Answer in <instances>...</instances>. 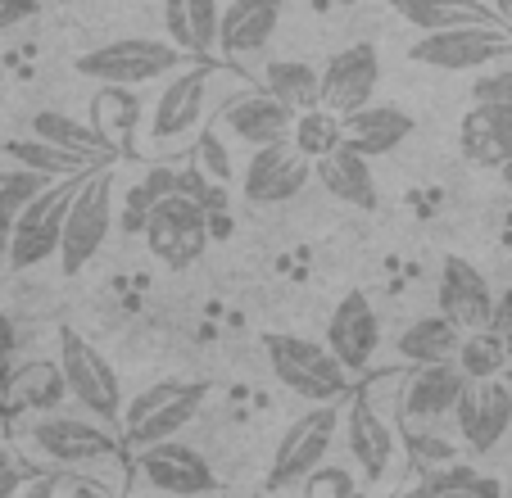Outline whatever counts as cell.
<instances>
[{
  "label": "cell",
  "mask_w": 512,
  "mask_h": 498,
  "mask_svg": "<svg viewBox=\"0 0 512 498\" xmlns=\"http://www.w3.org/2000/svg\"><path fill=\"white\" fill-rule=\"evenodd\" d=\"M327 349L340 358V367H345L349 376L372 367V358H377V349H381V317H377V308H372L368 295L354 290V295H345L336 308H331Z\"/></svg>",
  "instance_id": "5bb4252c"
},
{
  "label": "cell",
  "mask_w": 512,
  "mask_h": 498,
  "mask_svg": "<svg viewBox=\"0 0 512 498\" xmlns=\"http://www.w3.org/2000/svg\"><path fill=\"white\" fill-rule=\"evenodd\" d=\"M458 367L467 372V381H494L503 376V363H508V345H503L494 331H467L463 345H458Z\"/></svg>",
  "instance_id": "d590c367"
},
{
  "label": "cell",
  "mask_w": 512,
  "mask_h": 498,
  "mask_svg": "<svg viewBox=\"0 0 512 498\" xmlns=\"http://www.w3.org/2000/svg\"><path fill=\"white\" fill-rule=\"evenodd\" d=\"M14 458H10V449H5V444H0V485H14Z\"/></svg>",
  "instance_id": "bcb514c9"
},
{
  "label": "cell",
  "mask_w": 512,
  "mask_h": 498,
  "mask_svg": "<svg viewBox=\"0 0 512 498\" xmlns=\"http://www.w3.org/2000/svg\"><path fill=\"white\" fill-rule=\"evenodd\" d=\"M345 444H349V458L363 471V480L390 476V467H395V431H390V422L377 412V403L368 394H354V403H349Z\"/></svg>",
  "instance_id": "ac0fdd59"
},
{
  "label": "cell",
  "mask_w": 512,
  "mask_h": 498,
  "mask_svg": "<svg viewBox=\"0 0 512 498\" xmlns=\"http://www.w3.org/2000/svg\"><path fill=\"white\" fill-rule=\"evenodd\" d=\"M458 145H463L467 163L499 173L503 163L512 159V105L472 100V109H467L463 123H458Z\"/></svg>",
  "instance_id": "d6986e66"
},
{
  "label": "cell",
  "mask_w": 512,
  "mask_h": 498,
  "mask_svg": "<svg viewBox=\"0 0 512 498\" xmlns=\"http://www.w3.org/2000/svg\"><path fill=\"white\" fill-rule=\"evenodd\" d=\"M290 141H295V150H300L304 159L318 163V159H327L331 150H340V145H345V118L331 114L327 105L304 109V114H295Z\"/></svg>",
  "instance_id": "d6a6232c"
},
{
  "label": "cell",
  "mask_w": 512,
  "mask_h": 498,
  "mask_svg": "<svg viewBox=\"0 0 512 498\" xmlns=\"http://www.w3.org/2000/svg\"><path fill=\"white\" fill-rule=\"evenodd\" d=\"M209 222H213V213H204L191 195L177 191V195H168L150 218H145L141 236H145L150 254H155L164 268L182 272V268H191V263L200 259L204 249H209Z\"/></svg>",
  "instance_id": "ba28073f"
},
{
  "label": "cell",
  "mask_w": 512,
  "mask_h": 498,
  "mask_svg": "<svg viewBox=\"0 0 512 498\" xmlns=\"http://www.w3.org/2000/svg\"><path fill=\"white\" fill-rule=\"evenodd\" d=\"M404 23L417 32H449V28H472V23H503L485 0H390Z\"/></svg>",
  "instance_id": "484cf974"
},
{
  "label": "cell",
  "mask_w": 512,
  "mask_h": 498,
  "mask_svg": "<svg viewBox=\"0 0 512 498\" xmlns=\"http://www.w3.org/2000/svg\"><path fill=\"white\" fill-rule=\"evenodd\" d=\"M499 489L485 485V489H431L426 485V498H494Z\"/></svg>",
  "instance_id": "ee69618b"
},
{
  "label": "cell",
  "mask_w": 512,
  "mask_h": 498,
  "mask_svg": "<svg viewBox=\"0 0 512 498\" xmlns=\"http://www.w3.org/2000/svg\"><path fill=\"white\" fill-rule=\"evenodd\" d=\"M32 136L59 145V150L82 154V159H91V163H105L109 154H114V141H109L96 123H78L73 114H55V109L32 114Z\"/></svg>",
  "instance_id": "83f0119b"
},
{
  "label": "cell",
  "mask_w": 512,
  "mask_h": 498,
  "mask_svg": "<svg viewBox=\"0 0 512 498\" xmlns=\"http://www.w3.org/2000/svg\"><path fill=\"white\" fill-rule=\"evenodd\" d=\"M68 498H114L109 489H100L96 480H73V489H68Z\"/></svg>",
  "instance_id": "f6af8a7d"
},
{
  "label": "cell",
  "mask_w": 512,
  "mask_h": 498,
  "mask_svg": "<svg viewBox=\"0 0 512 498\" xmlns=\"http://www.w3.org/2000/svg\"><path fill=\"white\" fill-rule=\"evenodd\" d=\"M109 227H114V168H91L87 182L78 186L73 204H68L64 218V240H59V268L64 277L82 272L109 240Z\"/></svg>",
  "instance_id": "277c9868"
},
{
  "label": "cell",
  "mask_w": 512,
  "mask_h": 498,
  "mask_svg": "<svg viewBox=\"0 0 512 498\" xmlns=\"http://www.w3.org/2000/svg\"><path fill=\"white\" fill-rule=\"evenodd\" d=\"M177 182H182V173L177 168H168V163H159V168H150V173H141L132 182V191H127L123 200V213H118V227L132 231V236H141L145 231V218L159 209V204L168 200V195H177Z\"/></svg>",
  "instance_id": "4dcf8cb0"
},
{
  "label": "cell",
  "mask_w": 512,
  "mask_h": 498,
  "mask_svg": "<svg viewBox=\"0 0 512 498\" xmlns=\"http://www.w3.org/2000/svg\"><path fill=\"white\" fill-rule=\"evenodd\" d=\"M413 64L440 68V73H481L490 64L512 59V32L503 23H472V28H449V32H422L413 41Z\"/></svg>",
  "instance_id": "8992f818"
},
{
  "label": "cell",
  "mask_w": 512,
  "mask_h": 498,
  "mask_svg": "<svg viewBox=\"0 0 512 498\" xmlns=\"http://www.w3.org/2000/svg\"><path fill=\"white\" fill-rule=\"evenodd\" d=\"M435 304L458 331H490V317H494V290L485 281L481 268H472L467 259L449 254L440 263V281H435Z\"/></svg>",
  "instance_id": "4fadbf2b"
},
{
  "label": "cell",
  "mask_w": 512,
  "mask_h": 498,
  "mask_svg": "<svg viewBox=\"0 0 512 498\" xmlns=\"http://www.w3.org/2000/svg\"><path fill=\"white\" fill-rule=\"evenodd\" d=\"M313 173H318V182L327 186V195H336L340 204H354V209H363V213L377 209V182H372V168L358 150L340 145V150H331L327 159L313 163Z\"/></svg>",
  "instance_id": "cb8c5ba5"
},
{
  "label": "cell",
  "mask_w": 512,
  "mask_h": 498,
  "mask_svg": "<svg viewBox=\"0 0 512 498\" xmlns=\"http://www.w3.org/2000/svg\"><path fill=\"white\" fill-rule=\"evenodd\" d=\"M458 435L467 440V449L481 458V453H490L494 444L508 435L512 426V390L494 376V381H472V390L463 394V403H458Z\"/></svg>",
  "instance_id": "e0dca14e"
},
{
  "label": "cell",
  "mask_w": 512,
  "mask_h": 498,
  "mask_svg": "<svg viewBox=\"0 0 512 498\" xmlns=\"http://www.w3.org/2000/svg\"><path fill=\"white\" fill-rule=\"evenodd\" d=\"M313 159H304L295 150V141H272V145H259L250 150V163H245V200L250 204H286L313 182Z\"/></svg>",
  "instance_id": "8fae6325"
},
{
  "label": "cell",
  "mask_w": 512,
  "mask_h": 498,
  "mask_svg": "<svg viewBox=\"0 0 512 498\" xmlns=\"http://www.w3.org/2000/svg\"><path fill=\"white\" fill-rule=\"evenodd\" d=\"M490 10L499 14L503 23H512V0H490Z\"/></svg>",
  "instance_id": "7dc6e473"
},
{
  "label": "cell",
  "mask_w": 512,
  "mask_h": 498,
  "mask_svg": "<svg viewBox=\"0 0 512 498\" xmlns=\"http://www.w3.org/2000/svg\"><path fill=\"white\" fill-rule=\"evenodd\" d=\"M28 19H37V0H0V32L19 28Z\"/></svg>",
  "instance_id": "b9f144b4"
},
{
  "label": "cell",
  "mask_w": 512,
  "mask_h": 498,
  "mask_svg": "<svg viewBox=\"0 0 512 498\" xmlns=\"http://www.w3.org/2000/svg\"><path fill=\"white\" fill-rule=\"evenodd\" d=\"M5 154H10L19 168H32V173L50 177V182H59V177H78V173H91V168H96L91 159H82V154H73V150H59V145L41 141V136L5 141Z\"/></svg>",
  "instance_id": "1f68e13d"
},
{
  "label": "cell",
  "mask_w": 512,
  "mask_h": 498,
  "mask_svg": "<svg viewBox=\"0 0 512 498\" xmlns=\"http://www.w3.org/2000/svg\"><path fill=\"white\" fill-rule=\"evenodd\" d=\"M186 50L173 41L155 37H118L105 46H91L87 55H78V73L96 77L105 87H141V82H159V77L182 73Z\"/></svg>",
  "instance_id": "3957f363"
},
{
  "label": "cell",
  "mask_w": 512,
  "mask_h": 498,
  "mask_svg": "<svg viewBox=\"0 0 512 498\" xmlns=\"http://www.w3.org/2000/svg\"><path fill=\"white\" fill-rule=\"evenodd\" d=\"M381 82V55L372 41H358V46H345L327 59L322 68V105L331 114H358L363 105H372V91Z\"/></svg>",
  "instance_id": "7c38bea8"
},
{
  "label": "cell",
  "mask_w": 512,
  "mask_h": 498,
  "mask_svg": "<svg viewBox=\"0 0 512 498\" xmlns=\"http://www.w3.org/2000/svg\"><path fill=\"white\" fill-rule=\"evenodd\" d=\"M263 354H268L272 376H277L290 394H300V399H309V403H336L340 394L349 390V372L318 340L272 331V336H263Z\"/></svg>",
  "instance_id": "7a4b0ae2"
},
{
  "label": "cell",
  "mask_w": 512,
  "mask_h": 498,
  "mask_svg": "<svg viewBox=\"0 0 512 498\" xmlns=\"http://www.w3.org/2000/svg\"><path fill=\"white\" fill-rule=\"evenodd\" d=\"M46 186H50V177L32 173V168H19V163L0 173V249L10 245L14 222L23 218V209H28V204L37 200Z\"/></svg>",
  "instance_id": "836d02e7"
},
{
  "label": "cell",
  "mask_w": 512,
  "mask_h": 498,
  "mask_svg": "<svg viewBox=\"0 0 512 498\" xmlns=\"http://www.w3.org/2000/svg\"><path fill=\"white\" fill-rule=\"evenodd\" d=\"M408 136H413V118L399 105H363L358 114H345V145L363 159H381V154L399 150Z\"/></svg>",
  "instance_id": "603a6c76"
},
{
  "label": "cell",
  "mask_w": 512,
  "mask_h": 498,
  "mask_svg": "<svg viewBox=\"0 0 512 498\" xmlns=\"http://www.w3.org/2000/svg\"><path fill=\"white\" fill-rule=\"evenodd\" d=\"M499 177H503V182L512 186V159H508V163H503V168H499Z\"/></svg>",
  "instance_id": "c3c4849f"
},
{
  "label": "cell",
  "mask_w": 512,
  "mask_h": 498,
  "mask_svg": "<svg viewBox=\"0 0 512 498\" xmlns=\"http://www.w3.org/2000/svg\"><path fill=\"white\" fill-rule=\"evenodd\" d=\"M218 123L236 136L241 145L259 150V145H272V141H286L290 127H295V109H286L268 87L263 91H236V96L223 100L218 109Z\"/></svg>",
  "instance_id": "9a60e30c"
},
{
  "label": "cell",
  "mask_w": 512,
  "mask_h": 498,
  "mask_svg": "<svg viewBox=\"0 0 512 498\" xmlns=\"http://www.w3.org/2000/svg\"><path fill=\"white\" fill-rule=\"evenodd\" d=\"M200 168L213 177V182H223V186L232 182V163H227V145H223V136H218V132H209V136L200 141Z\"/></svg>",
  "instance_id": "74e56055"
},
{
  "label": "cell",
  "mask_w": 512,
  "mask_h": 498,
  "mask_svg": "<svg viewBox=\"0 0 512 498\" xmlns=\"http://www.w3.org/2000/svg\"><path fill=\"white\" fill-rule=\"evenodd\" d=\"M141 476H145V485H155L159 494H173V498H200L218 485L209 462L191 444H177V440L141 449Z\"/></svg>",
  "instance_id": "2e32d148"
},
{
  "label": "cell",
  "mask_w": 512,
  "mask_h": 498,
  "mask_svg": "<svg viewBox=\"0 0 512 498\" xmlns=\"http://www.w3.org/2000/svg\"><path fill=\"white\" fill-rule=\"evenodd\" d=\"M472 100H499V105H512V68H499V73L476 77Z\"/></svg>",
  "instance_id": "f35d334b"
},
{
  "label": "cell",
  "mask_w": 512,
  "mask_h": 498,
  "mask_svg": "<svg viewBox=\"0 0 512 498\" xmlns=\"http://www.w3.org/2000/svg\"><path fill=\"white\" fill-rule=\"evenodd\" d=\"M349 476L345 471H336V467H327V471H313L309 476V498H349Z\"/></svg>",
  "instance_id": "ab89813d"
},
{
  "label": "cell",
  "mask_w": 512,
  "mask_h": 498,
  "mask_svg": "<svg viewBox=\"0 0 512 498\" xmlns=\"http://www.w3.org/2000/svg\"><path fill=\"white\" fill-rule=\"evenodd\" d=\"M404 498H426V485H417V489H408Z\"/></svg>",
  "instance_id": "681fc988"
},
{
  "label": "cell",
  "mask_w": 512,
  "mask_h": 498,
  "mask_svg": "<svg viewBox=\"0 0 512 498\" xmlns=\"http://www.w3.org/2000/svg\"><path fill=\"white\" fill-rule=\"evenodd\" d=\"M340 431V412L336 403H318V408L300 412L295 422L286 426V435L277 440V453H272V485L286 489V485H304L313 471L327 462L331 440Z\"/></svg>",
  "instance_id": "9c48e42d"
},
{
  "label": "cell",
  "mask_w": 512,
  "mask_h": 498,
  "mask_svg": "<svg viewBox=\"0 0 512 498\" xmlns=\"http://www.w3.org/2000/svg\"><path fill=\"white\" fill-rule=\"evenodd\" d=\"M263 87L286 109L304 114V109L322 105V68L304 64V59H272V64L263 68Z\"/></svg>",
  "instance_id": "f546056e"
},
{
  "label": "cell",
  "mask_w": 512,
  "mask_h": 498,
  "mask_svg": "<svg viewBox=\"0 0 512 498\" xmlns=\"http://www.w3.org/2000/svg\"><path fill=\"white\" fill-rule=\"evenodd\" d=\"M96 168H100V163H96ZM82 182H87V173L59 177V182H50L46 191H41L37 200L23 209V218L14 222L10 245H5L10 268L28 272V268H37V263H46V259H59V240H64L68 204H73V195H78Z\"/></svg>",
  "instance_id": "5b68a950"
},
{
  "label": "cell",
  "mask_w": 512,
  "mask_h": 498,
  "mask_svg": "<svg viewBox=\"0 0 512 498\" xmlns=\"http://www.w3.org/2000/svg\"><path fill=\"white\" fill-rule=\"evenodd\" d=\"M458 345H463V331H458L445 313H426V317H417L413 326L399 331L395 354L404 358V363L422 367V363H449V358H458Z\"/></svg>",
  "instance_id": "4316f807"
},
{
  "label": "cell",
  "mask_w": 512,
  "mask_h": 498,
  "mask_svg": "<svg viewBox=\"0 0 512 498\" xmlns=\"http://www.w3.org/2000/svg\"><path fill=\"white\" fill-rule=\"evenodd\" d=\"M209 399V381H155L145 385L136 399H127L123 408V440L136 453L150 444L177 440L186 426L195 422L200 403Z\"/></svg>",
  "instance_id": "6da1fadb"
},
{
  "label": "cell",
  "mask_w": 512,
  "mask_h": 498,
  "mask_svg": "<svg viewBox=\"0 0 512 498\" xmlns=\"http://www.w3.org/2000/svg\"><path fill=\"white\" fill-rule=\"evenodd\" d=\"M10 489H14V485H5V489H0V498H10Z\"/></svg>",
  "instance_id": "816d5d0a"
},
{
  "label": "cell",
  "mask_w": 512,
  "mask_h": 498,
  "mask_svg": "<svg viewBox=\"0 0 512 498\" xmlns=\"http://www.w3.org/2000/svg\"><path fill=\"white\" fill-rule=\"evenodd\" d=\"M0 489H5V485H0Z\"/></svg>",
  "instance_id": "f5cc1de1"
},
{
  "label": "cell",
  "mask_w": 512,
  "mask_h": 498,
  "mask_svg": "<svg viewBox=\"0 0 512 498\" xmlns=\"http://www.w3.org/2000/svg\"><path fill=\"white\" fill-rule=\"evenodd\" d=\"M281 5L286 0H232V5H223L218 50L223 55H254V50H263L281 28Z\"/></svg>",
  "instance_id": "7402d4cb"
},
{
  "label": "cell",
  "mask_w": 512,
  "mask_h": 498,
  "mask_svg": "<svg viewBox=\"0 0 512 498\" xmlns=\"http://www.w3.org/2000/svg\"><path fill=\"white\" fill-rule=\"evenodd\" d=\"M14 345H19V331H14L10 317L0 313V385H5V376L14 372Z\"/></svg>",
  "instance_id": "7bdbcfd3"
},
{
  "label": "cell",
  "mask_w": 512,
  "mask_h": 498,
  "mask_svg": "<svg viewBox=\"0 0 512 498\" xmlns=\"http://www.w3.org/2000/svg\"><path fill=\"white\" fill-rule=\"evenodd\" d=\"M91 114H96V127L109 136V141H132V132L141 127V96L132 87H105L96 100H91Z\"/></svg>",
  "instance_id": "e575fe53"
},
{
  "label": "cell",
  "mask_w": 512,
  "mask_h": 498,
  "mask_svg": "<svg viewBox=\"0 0 512 498\" xmlns=\"http://www.w3.org/2000/svg\"><path fill=\"white\" fill-rule=\"evenodd\" d=\"M490 331L503 340V345H512V286L503 290V295H494V317H490Z\"/></svg>",
  "instance_id": "60d3db41"
},
{
  "label": "cell",
  "mask_w": 512,
  "mask_h": 498,
  "mask_svg": "<svg viewBox=\"0 0 512 498\" xmlns=\"http://www.w3.org/2000/svg\"><path fill=\"white\" fill-rule=\"evenodd\" d=\"M164 23L173 46H182L186 55H209L218 50L223 10H218V0H164Z\"/></svg>",
  "instance_id": "d4e9b609"
},
{
  "label": "cell",
  "mask_w": 512,
  "mask_h": 498,
  "mask_svg": "<svg viewBox=\"0 0 512 498\" xmlns=\"http://www.w3.org/2000/svg\"><path fill=\"white\" fill-rule=\"evenodd\" d=\"M467 390H472V381L454 358L449 363H422L413 367V376L404 385V417L408 422H435V417L454 412Z\"/></svg>",
  "instance_id": "44dd1931"
},
{
  "label": "cell",
  "mask_w": 512,
  "mask_h": 498,
  "mask_svg": "<svg viewBox=\"0 0 512 498\" xmlns=\"http://www.w3.org/2000/svg\"><path fill=\"white\" fill-rule=\"evenodd\" d=\"M503 376H508V381H512V345H508V363H503Z\"/></svg>",
  "instance_id": "f907efd6"
},
{
  "label": "cell",
  "mask_w": 512,
  "mask_h": 498,
  "mask_svg": "<svg viewBox=\"0 0 512 498\" xmlns=\"http://www.w3.org/2000/svg\"><path fill=\"white\" fill-rule=\"evenodd\" d=\"M209 68H182L168 77V87L159 91L155 109H150V136L155 141H177L204 118V96H209Z\"/></svg>",
  "instance_id": "ffe728a7"
},
{
  "label": "cell",
  "mask_w": 512,
  "mask_h": 498,
  "mask_svg": "<svg viewBox=\"0 0 512 498\" xmlns=\"http://www.w3.org/2000/svg\"><path fill=\"white\" fill-rule=\"evenodd\" d=\"M32 453L59 467H87L114 453V435L96 422V417H64V412H46L28 426Z\"/></svg>",
  "instance_id": "30bf717a"
},
{
  "label": "cell",
  "mask_w": 512,
  "mask_h": 498,
  "mask_svg": "<svg viewBox=\"0 0 512 498\" xmlns=\"http://www.w3.org/2000/svg\"><path fill=\"white\" fill-rule=\"evenodd\" d=\"M5 394H10L14 403H23V408H32V412L59 408V403H64V394H68V381H64L59 358H55V363L37 358V363L14 367V372L5 376Z\"/></svg>",
  "instance_id": "f1b7e54d"
},
{
  "label": "cell",
  "mask_w": 512,
  "mask_h": 498,
  "mask_svg": "<svg viewBox=\"0 0 512 498\" xmlns=\"http://www.w3.org/2000/svg\"><path fill=\"white\" fill-rule=\"evenodd\" d=\"M59 367H64V381H68V399L82 403L96 422L123 417L127 399H123V385H118V372L87 336H78V331L59 336Z\"/></svg>",
  "instance_id": "52a82bcc"
},
{
  "label": "cell",
  "mask_w": 512,
  "mask_h": 498,
  "mask_svg": "<svg viewBox=\"0 0 512 498\" xmlns=\"http://www.w3.org/2000/svg\"><path fill=\"white\" fill-rule=\"evenodd\" d=\"M177 191L191 195V200L200 204L204 213H223V209H227V191H223V182H213V177L204 173L200 163H195V168H182V182H177Z\"/></svg>",
  "instance_id": "8d00e7d4"
}]
</instances>
